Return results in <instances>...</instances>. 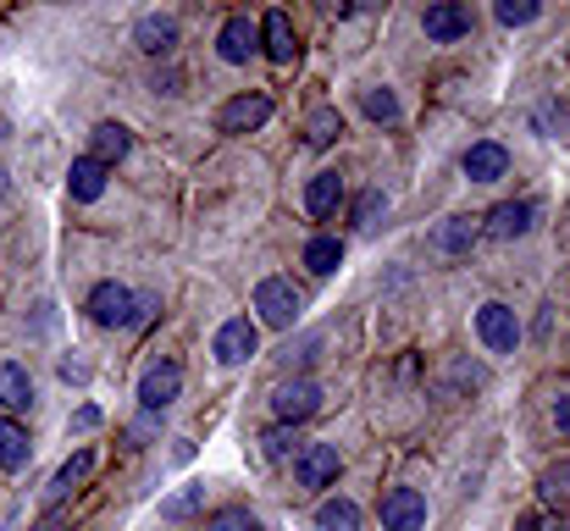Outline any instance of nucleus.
I'll return each mask as SVG.
<instances>
[{"label": "nucleus", "mask_w": 570, "mask_h": 531, "mask_svg": "<svg viewBox=\"0 0 570 531\" xmlns=\"http://www.w3.org/2000/svg\"><path fill=\"white\" fill-rule=\"evenodd\" d=\"M83 311H89V322H100V327H139V299H134V288H122V283H100Z\"/></svg>", "instance_id": "1"}, {"label": "nucleus", "mask_w": 570, "mask_h": 531, "mask_svg": "<svg viewBox=\"0 0 570 531\" xmlns=\"http://www.w3.org/2000/svg\"><path fill=\"white\" fill-rule=\"evenodd\" d=\"M299 288L288 283V277H266L261 288H255V311H261V322L266 327H294L299 322Z\"/></svg>", "instance_id": "2"}, {"label": "nucleus", "mask_w": 570, "mask_h": 531, "mask_svg": "<svg viewBox=\"0 0 570 531\" xmlns=\"http://www.w3.org/2000/svg\"><path fill=\"white\" fill-rule=\"evenodd\" d=\"M322 410V387L311 376H294V382H277L272 387V415L277 421H311Z\"/></svg>", "instance_id": "3"}, {"label": "nucleus", "mask_w": 570, "mask_h": 531, "mask_svg": "<svg viewBox=\"0 0 570 531\" xmlns=\"http://www.w3.org/2000/svg\"><path fill=\"white\" fill-rule=\"evenodd\" d=\"M178 393H184V365L178 360H156L145 371V382H139V404L145 410H167V404H178Z\"/></svg>", "instance_id": "4"}, {"label": "nucleus", "mask_w": 570, "mask_h": 531, "mask_svg": "<svg viewBox=\"0 0 570 531\" xmlns=\"http://www.w3.org/2000/svg\"><path fill=\"white\" fill-rule=\"evenodd\" d=\"M476 333H482V344L493 354H510L521 344V322H515L510 305H482V311H476Z\"/></svg>", "instance_id": "5"}, {"label": "nucleus", "mask_w": 570, "mask_h": 531, "mask_svg": "<svg viewBox=\"0 0 570 531\" xmlns=\"http://www.w3.org/2000/svg\"><path fill=\"white\" fill-rule=\"evenodd\" d=\"M382 527L387 531H421L426 527V499L415 488H393L382 493Z\"/></svg>", "instance_id": "6"}, {"label": "nucleus", "mask_w": 570, "mask_h": 531, "mask_svg": "<svg viewBox=\"0 0 570 531\" xmlns=\"http://www.w3.org/2000/svg\"><path fill=\"white\" fill-rule=\"evenodd\" d=\"M216 122H222V134H255V128L272 122V100H266V95H238V100L222 106Z\"/></svg>", "instance_id": "7"}, {"label": "nucleus", "mask_w": 570, "mask_h": 531, "mask_svg": "<svg viewBox=\"0 0 570 531\" xmlns=\"http://www.w3.org/2000/svg\"><path fill=\"white\" fill-rule=\"evenodd\" d=\"M338 476V449L333 443H305L299 449V465H294V482L311 493V488H327Z\"/></svg>", "instance_id": "8"}, {"label": "nucleus", "mask_w": 570, "mask_h": 531, "mask_svg": "<svg viewBox=\"0 0 570 531\" xmlns=\"http://www.w3.org/2000/svg\"><path fill=\"white\" fill-rule=\"evenodd\" d=\"M255 344H261V333H255V322L249 316H233V322H222V333H216V360L222 365H244L249 354H255Z\"/></svg>", "instance_id": "9"}, {"label": "nucleus", "mask_w": 570, "mask_h": 531, "mask_svg": "<svg viewBox=\"0 0 570 531\" xmlns=\"http://www.w3.org/2000/svg\"><path fill=\"white\" fill-rule=\"evenodd\" d=\"M421 28H426V39L449 45V39L471 33V11H465L460 0H438V6H426V11H421Z\"/></svg>", "instance_id": "10"}, {"label": "nucleus", "mask_w": 570, "mask_h": 531, "mask_svg": "<svg viewBox=\"0 0 570 531\" xmlns=\"http://www.w3.org/2000/svg\"><path fill=\"white\" fill-rule=\"evenodd\" d=\"M261 45H266V56H272L277 67H288V61H294L299 39H294V22H288V11H266V17H261Z\"/></svg>", "instance_id": "11"}, {"label": "nucleus", "mask_w": 570, "mask_h": 531, "mask_svg": "<svg viewBox=\"0 0 570 531\" xmlns=\"http://www.w3.org/2000/svg\"><path fill=\"white\" fill-rule=\"evenodd\" d=\"M532 216H538L532 199H504V205L488 210V238H521L532 227Z\"/></svg>", "instance_id": "12"}, {"label": "nucleus", "mask_w": 570, "mask_h": 531, "mask_svg": "<svg viewBox=\"0 0 570 531\" xmlns=\"http://www.w3.org/2000/svg\"><path fill=\"white\" fill-rule=\"evenodd\" d=\"M504 173H510V150H504V145L482 139V145L465 150V177H471V183H499Z\"/></svg>", "instance_id": "13"}, {"label": "nucleus", "mask_w": 570, "mask_h": 531, "mask_svg": "<svg viewBox=\"0 0 570 531\" xmlns=\"http://www.w3.org/2000/svg\"><path fill=\"white\" fill-rule=\"evenodd\" d=\"M134 39H139V50H145V56H167V50L178 45V17H167V11H150V17H139Z\"/></svg>", "instance_id": "14"}, {"label": "nucleus", "mask_w": 570, "mask_h": 531, "mask_svg": "<svg viewBox=\"0 0 570 531\" xmlns=\"http://www.w3.org/2000/svg\"><path fill=\"white\" fill-rule=\"evenodd\" d=\"M255 45H261V28H255L249 17H227V22H222V39H216L222 61H249Z\"/></svg>", "instance_id": "15"}, {"label": "nucleus", "mask_w": 570, "mask_h": 531, "mask_svg": "<svg viewBox=\"0 0 570 531\" xmlns=\"http://www.w3.org/2000/svg\"><path fill=\"white\" fill-rule=\"evenodd\" d=\"M128 150H134V134H128L122 122H100V128L89 134V161H100V167H117Z\"/></svg>", "instance_id": "16"}, {"label": "nucleus", "mask_w": 570, "mask_h": 531, "mask_svg": "<svg viewBox=\"0 0 570 531\" xmlns=\"http://www.w3.org/2000/svg\"><path fill=\"white\" fill-rule=\"evenodd\" d=\"M33 404V376H28V365H17V360H6L0 365V410H28Z\"/></svg>", "instance_id": "17"}, {"label": "nucleus", "mask_w": 570, "mask_h": 531, "mask_svg": "<svg viewBox=\"0 0 570 531\" xmlns=\"http://www.w3.org/2000/svg\"><path fill=\"white\" fill-rule=\"evenodd\" d=\"M338 199H344V177L338 173H316L311 177V188H305V210H311V216H333V210H338Z\"/></svg>", "instance_id": "18"}, {"label": "nucleus", "mask_w": 570, "mask_h": 531, "mask_svg": "<svg viewBox=\"0 0 570 531\" xmlns=\"http://www.w3.org/2000/svg\"><path fill=\"white\" fill-rule=\"evenodd\" d=\"M89 476H95V454L83 449V454H72V460L56 471V482H50V499H56V504H61V499H72V493H78Z\"/></svg>", "instance_id": "19"}, {"label": "nucleus", "mask_w": 570, "mask_h": 531, "mask_svg": "<svg viewBox=\"0 0 570 531\" xmlns=\"http://www.w3.org/2000/svg\"><path fill=\"white\" fill-rule=\"evenodd\" d=\"M28 454H33L28 426H22V421H0V471H22Z\"/></svg>", "instance_id": "20"}, {"label": "nucleus", "mask_w": 570, "mask_h": 531, "mask_svg": "<svg viewBox=\"0 0 570 531\" xmlns=\"http://www.w3.org/2000/svg\"><path fill=\"white\" fill-rule=\"evenodd\" d=\"M67 194H72V199H83V205H89V199H100V194H106V167H100V161H89V156H83V161H72V173H67Z\"/></svg>", "instance_id": "21"}, {"label": "nucleus", "mask_w": 570, "mask_h": 531, "mask_svg": "<svg viewBox=\"0 0 570 531\" xmlns=\"http://www.w3.org/2000/svg\"><path fill=\"white\" fill-rule=\"evenodd\" d=\"M476 244V222L471 216H454V222H443L438 233H432V249L438 255H460V249H471Z\"/></svg>", "instance_id": "22"}, {"label": "nucleus", "mask_w": 570, "mask_h": 531, "mask_svg": "<svg viewBox=\"0 0 570 531\" xmlns=\"http://www.w3.org/2000/svg\"><path fill=\"white\" fill-rule=\"evenodd\" d=\"M538 493H543V504H549V510H570V460L549 465V471L538 476Z\"/></svg>", "instance_id": "23"}, {"label": "nucleus", "mask_w": 570, "mask_h": 531, "mask_svg": "<svg viewBox=\"0 0 570 531\" xmlns=\"http://www.w3.org/2000/svg\"><path fill=\"white\" fill-rule=\"evenodd\" d=\"M338 134H344V117H338L333 106H316V111L305 117V139H311L316 150H322V145H333Z\"/></svg>", "instance_id": "24"}, {"label": "nucleus", "mask_w": 570, "mask_h": 531, "mask_svg": "<svg viewBox=\"0 0 570 531\" xmlns=\"http://www.w3.org/2000/svg\"><path fill=\"white\" fill-rule=\"evenodd\" d=\"M316 527L322 531H361V510H355L350 499H327V504L316 510Z\"/></svg>", "instance_id": "25"}, {"label": "nucleus", "mask_w": 570, "mask_h": 531, "mask_svg": "<svg viewBox=\"0 0 570 531\" xmlns=\"http://www.w3.org/2000/svg\"><path fill=\"white\" fill-rule=\"evenodd\" d=\"M338 260H344V244H338V238H311V244H305V266H311L316 277L338 272Z\"/></svg>", "instance_id": "26"}, {"label": "nucleus", "mask_w": 570, "mask_h": 531, "mask_svg": "<svg viewBox=\"0 0 570 531\" xmlns=\"http://www.w3.org/2000/svg\"><path fill=\"white\" fill-rule=\"evenodd\" d=\"M199 504H205V488H184V493H173V499L161 504V521H189Z\"/></svg>", "instance_id": "27"}, {"label": "nucleus", "mask_w": 570, "mask_h": 531, "mask_svg": "<svg viewBox=\"0 0 570 531\" xmlns=\"http://www.w3.org/2000/svg\"><path fill=\"white\" fill-rule=\"evenodd\" d=\"M361 111H366L372 122H399V100H393L387 89H366V95H361Z\"/></svg>", "instance_id": "28"}, {"label": "nucleus", "mask_w": 570, "mask_h": 531, "mask_svg": "<svg viewBox=\"0 0 570 531\" xmlns=\"http://www.w3.org/2000/svg\"><path fill=\"white\" fill-rule=\"evenodd\" d=\"M382 210H387V199H382L377 188H372V194H361V199H355V227H361V233H372Z\"/></svg>", "instance_id": "29"}, {"label": "nucleus", "mask_w": 570, "mask_h": 531, "mask_svg": "<svg viewBox=\"0 0 570 531\" xmlns=\"http://www.w3.org/2000/svg\"><path fill=\"white\" fill-rule=\"evenodd\" d=\"M538 11H543V6H532V0H499V22H504V28L538 22Z\"/></svg>", "instance_id": "30"}, {"label": "nucleus", "mask_w": 570, "mask_h": 531, "mask_svg": "<svg viewBox=\"0 0 570 531\" xmlns=\"http://www.w3.org/2000/svg\"><path fill=\"white\" fill-rule=\"evenodd\" d=\"M210 531H261V521H255L249 510H222V515L210 521Z\"/></svg>", "instance_id": "31"}, {"label": "nucleus", "mask_w": 570, "mask_h": 531, "mask_svg": "<svg viewBox=\"0 0 570 531\" xmlns=\"http://www.w3.org/2000/svg\"><path fill=\"white\" fill-rule=\"evenodd\" d=\"M261 443H266V460H288V454H294V437H288V432H266Z\"/></svg>", "instance_id": "32"}, {"label": "nucleus", "mask_w": 570, "mask_h": 531, "mask_svg": "<svg viewBox=\"0 0 570 531\" xmlns=\"http://www.w3.org/2000/svg\"><path fill=\"white\" fill-rule=\"evenodd\" d=\"M72 426H78V432H95V426H100V410H95V404H83V410L72 415Z\"/></svg>", "instance_id": "33"}, {"label": "nucleus", "mask_w": 570, "mask_h": 531, "mask_svg": "<svg viewBox=\"0 0 570 531\" xmlns=\"http://www.w3.org/2000/svg\"><path fill=\"white\" fill-rule=\"evenodd\" d=\"M521 531H570V521H543V515H527Z\"/></svg>", "instance_id": "34"}, {"label": "nucleus", "mask_w": 570, "mask_h": 531, "mask_svg": "<svg viewBox=\"0 0 570 531\" xmlns=\"http://www.w3.org/2000/svg\"><path fill=\"white\" fill-rule=\"evenodd\" d=\"M554 426H560V432H566V437H570V393H566V399H560V404H554Z\"/></svg>", "instance_id": "35"}, {"label": "nucleus", "mask_w": 570, "mask_h": 531, "mask_svg": "<svg viewBox=\"0 0 570 531\" xmlns=\"http://www.w3.org/2000/svg\"><path fill=\"white\" fill-rule=\"evenodd\" d=\"M33 531H67V515H56V510H50V515H45Z\"/></svg>", "instance_id": "36"}, {"label": "nucleus", "mask_w": 570, "mask_h": 531, "mask_svg": "<svg viewBox=\"0 0 570 531\" xmlns=\"http://www.w3.org/2000/svg\"><path fill=\"white\" fill-rule=\"evenodd\" d=\"M0 194H6V173H0Z\"/></svg>", "instance_id": "37"}]
</instances>
